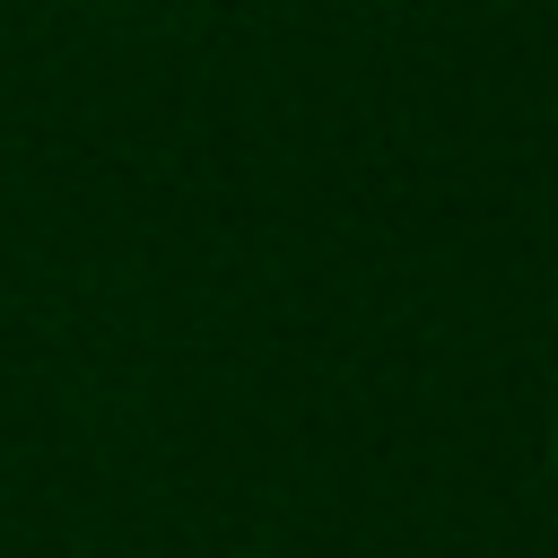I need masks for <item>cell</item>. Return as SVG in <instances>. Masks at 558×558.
Listing matches in <instances>:
<instances>
[]
</instances>
